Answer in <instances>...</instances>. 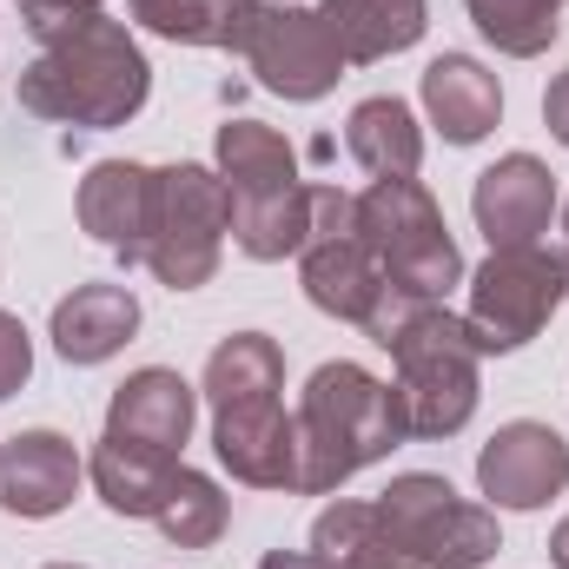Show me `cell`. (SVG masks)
I'll return each instance as SVG.
<instances>
[{"mask_svg":"<svg viewBox=\"0 0 569 569\" xmlns=\"http://www.w3.org/2000/svg\"><path fill=\"white\" fill-rule=\"evenodd\" d=\"M20 20L40 40L33 67L20 73V107L33 120L107 133L146 107L152 67L100 0H20Z\"/></svg>","mask_w":569,"mask_h":569,"instance_id":"cell-1","label":"cell"},{"mask_svg":"<svg viewBox=\"0 0 569 569\" xmlns=\"http://www.w3.org/2000/svg\"><path fill=\"white\" fill-rule=\"evenodd\" d=\"M371 345L391 351L398 365V405H405V430L411 437H457L477 411V331L470 318L430 305V298H405V291H385L378 311L365 318Z\"/></svg>","mask_w":569,"mask_h":569,"instance_id":"cell-2","label":"cell"},{"mask_svg":"<svg viewBox=\"0 0 569 569\" xmlns=\"http://www.w3.org/2000/svg\"><path fill=\"white\" fill-rule=\"evenodd\" d=\"M298 497H325L345 477H358L365 463L391 457L411 430H405V405L385 378H371L365 365H318L298 411Z\"/></svg>","mask_w":569,"mask_h":569,"instance_id":"cell-3","label":"cell"},{"mask_svg":"<svg viewBox=\"0 0 569 569\" xmlns=\"http://www.w3.org/2000/svg\"><path fill=\"white\" fill-rule=\"evenodd\" d=\"M358 239L371 246L385 284L405 298L443 305V291L463 279V252L418 179H371V192H358Z\"/></svg>","mask_w":569,"mask_h":569,"instance_id":"cell-4","label":"cell"},{"mask_svg":"<svg viewBox=\"0 0 569 569\" xmlns=\"http://www.w3.org/2000/svg\"><path fill=\"white\" fill-rule=\"evenodd\" d=\"M232 232V192L212 166H159L152 172V226L140 266L172 291H199L219 272V246Z\"/></svg>","mask_w":569,"mask_h":569,"instance_id":"cell-5","label":"cell"},{"mask_svg":"<svg viewBox=\"0 0 569 569\" xmlns=\"http://www.w3.org/2000/svg\"><path fill=\"white\" fill-rule=\"evenodd\" d=\"M378 517L391 523V537L418 557L425 569H483L503 537H497V510L457 497L443 477L430 470H405L378 490Z\"/></svg>","mask_w":569,"mask_h":569,"instance_id":"cell-6","label":"cell"},{"mask_svg":"<svg viewBox=\"0 0 569 569\" xmlns=\"http://www.w3.org/2000/svg\"><path fill=\"white\" fill-rule=\"evenodd\" d=\"M569 298V252L550 246H510V252H490L470 279V331L483 351H517L530 345L550 311Z\"/></svg>","mask_w":569,"mask_h":569,"instance_id":"cell-7","label":"cell"},{"mask_svg":"<svg viewBox=\"0 0 569 569\" xmlns=\"http://www.w3.org/2000/svg\"><path fill=\"white\" fill-rule=\"evenodd\" d=\"M246 67L279 100H325L351 60H345V40H338L325 7H272L266 0L259 33L246 47Z\"/></svg>","mask_w":569,"mask_h":569,"instance_id":"cell-8","label":"cell"},{"mask_svg":"<svg viewBox=\"0 0 569 569\" xmlns=\"http://www.w3.org/2000/svg\"><path fill=\"white\" fill-rule=\"evenodd\" d=\"M477 483H483V497L497 510H543L550 497H563L569 483V443L550 425L517 418V425H503L483 443Z\"/></svg>","mask_w":569,"mask_h":569,"instance_id":"cell-9","label":"cell"},{"mask_svg":"<svg viewBox=\"0 0 569 569\" xmlns=\"http://www.w3.org/2000/svg\"><path fill=\"white\" fill-rule=\"evenodd\" d=\"M212 450L252 490H298V425L284 418V398L212 411Z\"/></svg>","mask_w":569,"mask_h":569,"instance_id":"cell-10","label":"cell"},{"mask_svg":"<svg viewBox=\"0 0 569 569\" xmlns=\"http://www.w3.org/2000/svg\"><path fill=\"white\" fill-rule=\"evenodd\" d=\"M470 212H477V232L490 239V252L537 246V239L550 232V212H557V179H550L543 159L510 152V159H497V166L477 179Z\"/></svg>","mask_w":569,"mask_h":569,"instance_id":"cell-11","label":"cell"},{"mask_svg":"<svg viewBox=\"0 0 569 569\" xmlns=\"http://www.w3.org/2000/svg\"><path fill=\"white\" fill-rule=\"evenodd\" d=\"M192 411H199V391L179 378V371H159L146 365L133 371L113 405H107V437L113 443H133V450H152V457H179L186 437H192Z\"/></svg>","mask_w":569,"mask_h":569,"instance_id":"cell-12","label":"cell"},{"mask_svg":"<svg viewBox=\"0 0 569 569\" xmlns=\"http://www.w3.org/2000/svg\"><path fill=\"white\" fill-rule=\"evenodd\" d=\"M80 490V450L73 437L60 430H20L7 450H0V503L27 523L40 517H60Z\"/></svg>","mask_w":569,"mask_h":569,"instance_id":"cell-13","label":"cell"},{"mask_svg":"<svg viewBox=\"0 0 569 569\" xmlns=\"http://www.w3.org/2000/svg\"><path fill=\"white\" fill-rule=\"evenodd\" d=\"M80 226L120 252V266H140L146 226H152V166L133 159H100L80 179Z\"/></svg>","mask_w":569,"mask_h":569,"instance_id":"cell-14","label":"cell"},{"mask_svg":"<svg viewBox=\"0 0 569 569\" xmlns=\"http://www.w3.org/2000/svg\"><path fill=\"white\" fill-rule=\"evenodd\" d=\"M298 272H305V298L318 311L345 318V325H365L378 311V298L391 291L385 272H378V259H371V246L358 239V226L338 232V239H311L298 252Z\"/></svg>","mask_w":569,"mask_h":569,"instance_id":"cell-15","label":"cell"},{"mask_svg":"<svg viewBox=\"0 0 569 569\" xmlns=\"http://www.w3.org/2000/svg\"><path fill=\"white\" fill-rule=\"evenodd\" d=\"M425 113L437 120V133L450 146H477L503 113V87H497V73L483 60L437 53L425 67Z\"/></svg>","mask_w":569,"mask_h":569,"instance_id":"cell-16","label":"cell"},{"mask_svg":"<svg viewBox=\"0 0 569 569\" xmlns=\"http://www.w3.org/2000/svg\"><path fill=\"white\" fill-rule=\"evenodd\" d=\"M140 331V298L127 284H73V298L53 305V351L67 365H107Z\"/></svg>","mask_w":569,"mask_h":569,"instance_id":"cell-17","label":"cell"},{"mask_svg":"<svg viewBox=\"0 0 569 569\" xmlns=\"http://www.w3.org/2000/svg\"><path fill=\"white\" fill-rule=\"evenodd\" d=\"M127 7L159 40L219 47V53H239V60H246V47L259 33V13H266V0H127Z\"/></svg>","mask_w":569,"mask_h":569,"instance_id":"cell-18","label":"cell"},{"mask_svg":"<svg viewBox=\"0 0 569 569\" xmlns=\"http://www.w3.org/2000/svg\"><path fill=\"white\" fill-rule=\"evenodd\" d=\"M311 557L325 569H425L398 537H391V523L378 517V503H331V510H318V523H311Z\"/></svg>","mask_w":569,"mask_h":569,"instance_id":"cell-19","label":"cell"},{"mask_svg":"<svg viewBox=\"0 0 569 569\" xmlns=\"http://www.w3.org/2000/svg\"><path fill=\"white\" fill-rule=\"evenodd\" d=\"M345 152L371 179H418L425 133H418V120H411L405 100H358L351 107V127H345Z\"/></svg>","mask_w":569,"mask_h":569,"instance_id":"cell-20","label":"cell"},{"mask_svg":"<svg viewBox=\"0 0 569 569\" xmlns=\"http://www.w3.org/2000/svg\"><path fill=\"white\" fill-rule=\"evenodd\" d=\"M87 477H93V490L113 517H159V503L179 477V457H152V450L100 437V450L87 457Z\"/></svg>","mask_w":569,"mask_h":569,"instance_id":"cell-21","label":"cell"},{"mask_svg":"<svg viewBox=\"0 0 569 569\" xmlns=\"http://www.w3.org/2000/svg\"><path fill=\"white\" fill-rule=\"evenodd\" d=\"M219 179L239 199H266V192H284L298 186V152L284 146V133L259 127V120H226L219 127Z\"/></svg>","mask_w":569,"mask_h":569,"instance_id":"cell-22","label":"cell"},{"mask_svg":"<svg viewBox=\"0 0 569 569\" xmlns=\"http://www.w3.org/2000/svg\"><path fill=\"white\" fill-rule=\"evenodd\" d=\"M325 13H331V27L345 40L351 67L391 60V53L425 40V0H325Z\"/></svg>","mask_w":569,"mask_h":569,"instance_id":"cell-23","label":"cell"},{"mask_svg":"<svg viewBox=\"0 0 569 569\" xmlns=\"http://www.w3.org/2000/svg\"><path fill=\"white\" fill-rule=\"evenodd\" d=\"M232 239L246 259L272 266V259H298L305 239H311V186H284V192H266V199H239L232 206Z\"/></svg>","mask_w":569,"mask_h":569,"instance_id":"cell-24","label":"cell"},{"mask_svg":"<svg viewBox=\"0 0 569 569\" xmlns=\"http://www.w3.org/2000/svg\"><path fill=\"white\" fill-rule=\"evenodd\" d=\"M279 391H284V351L266 331H232L206 358V398H212V411L252 405V398H279Z\"/></svg>","mask_w":569,"mask_h":569,"instance_id":"cell-25","label":"cell"},{"mask_svg":"<svg viewBox=\"0 0 569 569\" xmlns=\"http://www.w3.org/2000/svg\"><path fill=\"white\" fill-rule=\"evenodd\" d=\"M226 517H232L226 490H219L206 470H186V463H179V477H172V490H166V503H159L152 523H159L179 550H206V543L226 537Z\"/></svg>","mask_w":569,"mask_h":569,"instance_id":"cell-26","label":"cell"},{"mask_svg":"<svg viewBox=\"0 0 569 569\" xmlns=\"http://www.w3.org/2000/svg\"><path fill=\"white\" fill-rule=\"evenodd\" d=\"M470 7V20H477V33L497 47V53H510V60H537L550 40H557V13H563V0H463Z\"/></svg>","mask_w":569,"mask_h":569,"instance_id":"cell-27","label":"cell"},{"mask_svg":"<svg viewBox=\"0 0 569 569\" xmlns=\"http://www.w3.org/2000/svg\"><path fill=\"white\" fill-rule=\"evenodd\" d=\"M33 371V345H27V325L13 311H0V398H13Z\"/></svg>","mask_w":569,"mask_h":569,"instance_id":"cell-28","label":"cell"},{"mask_svg":"<svg viewBox=\"0 0 569 569\" xmlns=\"http://www.w3.org/2000/svg\"><path fill=\"white\" fill-rule=\"evenodd\" d=\"M543 120H550V133L569 146V73H557V87L543 93Z\"/></svg>","mask_w":569,"mask_h":569,"instance_id":"cell-29","label":"cell"},{"mask_svg":"<svg viewBox=\"0 0 569 569\" xmlns=\"http://www.w3.org/2000/svg\"><path fill=\"white\" fill-rule=\"evenodd\" d=\"M259 569H325V563H318L311 550H272V557H266Z\"/></svg>","mask_w":569,"mask_h":569,"instance_id":"cell-30","label":"cell"},{"mask_svg":"<svg viewBox=\"0 0 569 569\" xmlns=\"http://www.w3.org/2000/svg\"><path fill=\"white\" fill-rule=\"evenodd\" d=\"M550 557H557V569H569V517L557 523V537H550Z\"/></svg>","mask_w":569,"mask_h":569,"instance_id":"cell-31","label":"cell"},{"mask_svg":"<svg viewBox=\"0 0 569 569\" xmlns=\"http://www.w3.org/2000/svg\"><path fill=\"white\" fill-rule=\"evenodd\" d=\"M563 239H569V199H563Z\"/></svg>","mask_w":569,"mask_h":569,"instance_id":"cell-32","label":"cell"},{"mask_svg":"<svg viewBox=\"0 0 569 569\" xmlns=\"http://www.w3.org/2000/svg\"><path fill=\"white\" fill-rule=\"evenodd\" d=\"M47 569H87V563H47Z\"/></svg>","mask_w":569,"mask_h":569,"instance_id":"cell-33","label":"cell"},{"mask_svg":"<svg viewBox=\"0 0 569 569\" xmlns=\"http://www.w3.org/2000/svg\"><path fill=\"white\" fill-rule=\"evenodd\" d=\"M272 7H305V0H272Z\"/></svg>","mask_w":569,"mask_h":569,"instance_id":"cell-34","label":"cell"}]
</instances>
